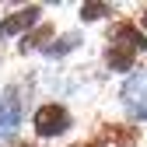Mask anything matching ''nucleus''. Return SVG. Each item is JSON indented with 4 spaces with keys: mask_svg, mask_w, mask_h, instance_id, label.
Returning a JSON list of instances; mask_svg holds the SVG:
<instances>
[{
    "mask_svg": "<svg viewBox=\"0 0 147 147\" xmlns=\"http://www.w3.org/2000/svg\"><path fill=\"white\" fill-rule=\"evenodd\" d=\"M91 140H95L98 147H130V144L137 140V130H130V126H119V123H105Z\"/></svg>",
    "mask_w": 147,
    "mask_h": 147,
    "instance_id": "5",
    "label": "nucleus"
},
{
    "mask_svg": "<svg viewBox=\"0 0 147 147\" xmlns=\"http://www.w3.org/2000/svg\"><path fill=\"white\" fill-rule=\"evenodd\" d=\"M109 42L130 49V53H144L147 49V35H144V28L137 21H116L112 32H109Z\"/></svg>",
    "mask_w": 147,
    "mask_h": 147,
    "instance_id": "4",
    "label": "nucleus"
},
{
    "mask_svg": "<svg viewBox=\"0 0 147 147\" xmlns=\"http://www.w3.org/2000/svg\"><path fill=\"white\" fill-rule=\"evenodd\" d=\"M133 63H137V53H130V49L109 42V49H105V67H109V70H116V74H130Z\"/></svg>",
    "mask_w": 147,
    "mask_h": 147,
    "instance_id": "6",
    "label": "nucleus"
},
{
    "mask_svg": "<svg viewBox=\"0 0 147 147\" xmlns=\"http://www.w3.org/2000/svg\"><path fill=\"white\" fill-rule=\"evenodd\" d=\"M46 39H53V25H39L32 35H21V53H35L46 49Z\"/></svg>",
    "mask_w": 147,
    "mask_h": 147,
    "instance_id": "8",
    "label": "nucleus"
},
{
    "mask_svg": "<svg viewBox=\"0 0 147 147\" xmlns=\"http://www.w3.org/2000/svg\"><path fill=\"white\" fill-rule=\"evenodd\" d=\"M18 126H21V98H18V88L7 84L0 91V140L11 137Z\"/></svg>",
    "mask_w": 147,
    "mask_h": 147,
    "instance_id": "3",
    "label": "nucleus"
},
{
    "mask_svg": "<svg viewBox=\"0 0 147 147\" xmlns=\"http://www.w3.org/2000/svg\"><path fill=\"white\" fill-rule=\"evenodd\" d=\"M70 147H98L95 140H81V144H70Z\"/></svg>",
    "mask_w": 147,
    "mask_h": 147,
    "instance_id": "11",
    "label": "nucleus"
},
{
    "mask_svg": "<svg viewBox=\"0 0 147 147\" xmlns=\"http://www.w3.org/2000/svg\"><path fill=\"white\" fill-rule=\"evenodd\" d=\"M42 7L39 4H28V7H18L7 18H0V39H14V35H28V28L39 25Z\"/></svg>",
    "mask_w": 147,
    "mask_h": 147,
    "instance_id": "2",
    "label": "nucleus"
},
{
    "mask_svg": "<svg viewBox=\"0 0 147 147\" xmlns=\"http://www.w3.org/2000/svg\"><path fill=\"white\" fill-rule=\"evenodd\" d=\"M144 14H147V7H144ZM144 21H147V18H144Z\"/></svg>",
    "mask_w": 147,
    "mask_h": 147,
    "instance_id": "13",
    "label": "nucleus"
},
{
    "mask_svg": "<svg viewBox=\"0 0 147 147\" xmlns=\"http://www.w3.org/2000/svg\"><path fill=\"white\" fill-rule=\"evenodd\" d=\"M133 116H137V119H144V123H147V102H144V105H140V109H133Z\"/></svg>",
    "mask_w": 147,
    "mask_h": 147,
    "instance_id": "10",
    "label": "nucleus"
},
{
    "mask_svg": "<svg viewBox=\"0 0 147 147\" xmlns=\"http://www.w3.org/2000/svg\"><path fill=\"white\" fill-rule=\"evenodd\" d=\"M18 147H39V144H18Z\"/></svg>",
    "mask_w": 147,
    "mask_h": 147,
    "instance_id": "12",
    "label": "nucleus"
},
{
    "mask_svg": "<svg viewBox=\"0 0 147 147\" xmlns=\"http://www.w3.org/2000/svg\"><path fill=\"white\" fill-rule=\"evenodd\" d=\"M77 46H81V35L77 32H67V35H60V39H53V46H46L42 53L49 60H60V56H67V53H74Z\"/></svg>",
    "mask_w": 147,
    "mask_h": 147,
    "instance_id": "7",
    "label": "nucleus"
},
{
    "mask_svg": "<svg viewBox=\"0 0 147 147\" xmlns=\"http://www.w3.org/2000/svg\"><path fill=\"white\" fill-rule=\"evenodd\" d=\"M109 14H116L112 11V4H81V21H102V18H109Z\"/></svg>",
    "mask_w": 147,
    "mask_h": 147,
    "instance_id": "9",
    "label": "nucleus"
},
{
    "mask_svg": "<svg viewBox=\"0 0 147 147\" xmlns=\"http://www.w3.org/2000/svg\"><path fill=\"white\" fill-rule=\"evenodd\" d=\"M70 126H74V116H70V109L60 105V102H46V105L35 109V116H32V130L42 140H53V137L67 133Z\"/></svg>",
    "mask_w": 147,
    "mask_h": 147,
    "instance_id": "1",
    "label": "nucleus"
}]
</instances>
